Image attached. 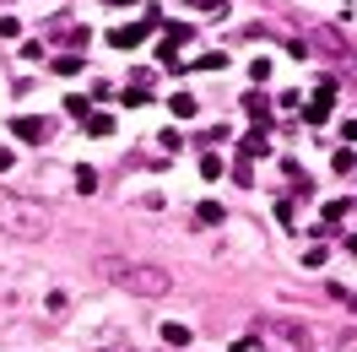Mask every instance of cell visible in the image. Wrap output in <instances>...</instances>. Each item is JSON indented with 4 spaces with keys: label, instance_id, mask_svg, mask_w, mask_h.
I'll return each instance as SVG.
<instances>
[{
    "label": "cell",
    "instance_id": "obj_9",
    "mask_svg": "<svg viewBox=\"0 0 357 352\" xmlns=\"http://www.w3.org/2000/svg\"><path fill=\"white\" fill-rule=\"evenodd\" d=\"M195 222H222V206H217V200H206L201 212H195Z\"/></svg>",
    "mask_w": 357,
    "mask_h": 352
},
{
    "label": "cell",
    "instance_id": "obj_13",
    "mask_svg": "<svg viewBox=\"0 0 357 352\" xmlns=\"http://www.w3.org/2000/svg\"><path fill=\"white\" fill-rule=\"evenodd\" d=\"M17 33H22V22H17V17H0V38H17Z\"/></svg>",
    "mask_w": 357,
    "mask_h": 352
},
{
    "label": "cell",
    "instance_id": "obj_10",
    "mask_svg": "<svg viewBox=\"0 0 357 352\" xmlns=\"http://www.w3.org/2000/svg\"><path fill=\"white\" fill-rule=\"evenodd\" d=\"M244 103H249V114H255V119H260V125H266V98H260V92H249Z\"/></svg>",
    "mask_w": 357,
    "mask_h": 352
},
{
    "label": "cell",
    "instance_id": "obj_5",
    "mask_svg": "<svg viewBox=\"0 0 357 352\" xmlns=\"http://www.w3.org/2000/svg\"><path fill=\"white\" fill-rule=\"evenodd\" d=\"M168 109H174L178 119H190V114H195V98H190V92H174V98H168Z\"/></svg>",
    "mask_w": 357,
    "mask_h": 352
},
{
    "label": "cell",
    "instance_id": "obj_12",
    "mask_svg": "<svg viewBox=\"0 0 357 352\" xmlns=\"http://www.w3.org/2000/svg\"><path fill=\"white\" fill-rule=\"evenodd\" d=\"M76 184H82V196H92V184H98V174H92V168H76Z\"/></svg>",
    "mask_w": 357,
    "mask_h": 352
},
{
    "label": "cell",
    "instance_id": "obj_2",
    "mask_svg": "<svg viewBox=\"0 0 357 352\" xmlns=\"http://www.w3.org/2000/svg\"><path fill=\"white\" fill-rule=\"evenodd\" d=\"M98 271H103V282L125 287V293H141V298H157V293H168V271L162 265H141V261H119V255H103L98 261Z\"/></svg>",
    "mask_w": 357,
    "mask_h": 352
},
{
    "label": "cell",
    "instance_id": "obj_8",
    "mask_svg": "<svg viewBox=\"0 0 357 352\" xmlns=\"http://www.w3.org/2000/svg\"><path fill=\"white\" fill-rule=\"evenodd\" d=\"M66 109L76 114V119H92V98H66Z\"/></svg>",
    "mask_w": 357,
    "mask_h": 352
},
{
    "label": "cell",
    "instance_id": "obj_1",
    "mask_svg": "<svg viewBox=\"0 0 357 352\" xmlns=\"http://www.w3.org/2000/svg\"><path fill=\"white\" fill-rule=\"evenodd\" d=\"M0 233L11 239H49V206L17 190H0Z\"/></svg>",
    "mask_w": 357,
    "mask_h": 352
},
{
    "label": "cell",
    "instance_id": "obj_11",
    "mask_svg": "<svg viewBox=\"0 0 357 352\" xmlns=\"http://www.w3.org/2000/svg\"><path fill=\"white\" fill-rule=\"evenodd\" d=\"M54 71H60V76H76V71H82V60H76V54H66V60H54Z\"/></svg>",
    "mask_w": 357,
    "mask_h": 352
},
{
    "label": "cell",
    "instance_id": "obj_3",
    "mask_svg": "<svg viewBox=\"0 0 357 352\" xmlns=\"http://www.w3.org/2000/svg\"><path fill=\"white\" fill-rule=\"evenodd\" d=\"M152 27H157V11L146 17V22H130V27H119V33H109V38H114V49H135L146 33H152Z\"/></svg>",
    "mask_w": 357,
    "mask_h": 352
},
{
    "label": "cell",
    "instance_id": "obj_6",
    "mask_svg": "<svg viewBox=\"0 0 357 352\" xmlns=\"http://www.w3.org/2000/svg\"><path fill=\"white\" fill-rule=\"evenodd\" d=\"M162 342H168V347H190V330L184 325H162Z\"/></svg>",
    "mask_w": 357,
    "mask_h": 352
},
{
    "label": "cell",
    "instance_id": "obj_14",
    "mask_svg": "<svg viewBox=\"0 0 357 352\" xmlns=\"http://www.w3.org/2000/svg\"><path fill=\"white\" fill-rule=\"evenodd\" d=\"M11 163H17V152H6V147H0V174H6V168H11Z\"/></svg>",
    "mask_w": 357,
    "mask_h": 352
},
{
    "label": "cell",
    "instance_id": "obj_7",
    "mask_svg": "<svg viewBox=\"0 0 357 352\" xmlns=\"http://www.w3.org/2000/svg\"><path fill=\"white\" fill-rule=\"evenodd\" d=\"M87 131H92V135H114V119H109V114H92Z\"/></svg>",
    "mask_w": 357,
    "mask_h": 352
},
{
    "label": "cell",
    "instance_id": "obj_4",
    "mask_svg": "<svg viewBox=\"0 0 357 352\" xmlns=\"http://www.w3.org/2000/svg\"><path fill=\"white\" fill-rule=\"evenodd\" d=\"M11 131L22 135V141H44V135H49V119H27V114H22V119H11Z\"/></svg>",
    "mask_w": 357,
    "mask_h": 352
}]
</instances>
